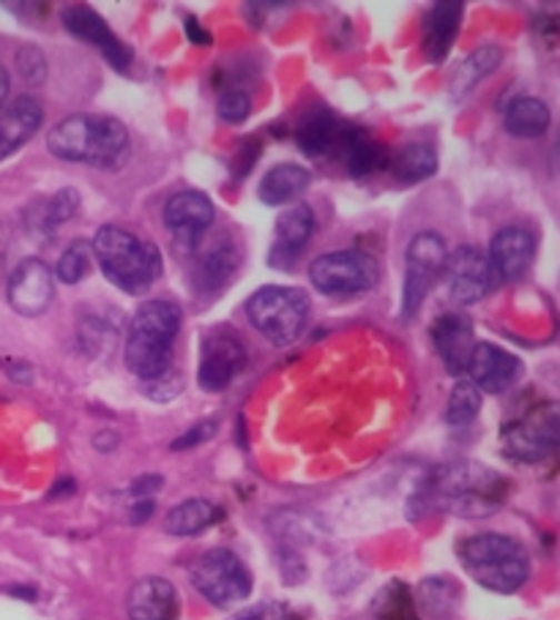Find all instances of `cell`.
Returning <instances> with one entry per match:
<instances>
[{
  "instance_id": "7c38bea8",
  "label": "cell",
  "mask_w": 560,
  "mask_h": 620,
  "mask_svg": "<svg viewBox=\"0 0 560 620\" xmlns=\"http://www.w3.org/2000/svg\"><path fill=\"white\" fill-rule=\"evenodd\" d=\"M443 277L449 301L457 307H473L494 284L490 258L476 247H460L454 254H449Z\"/></svg>"
},
{
  "instance_id": "6da1fadb",
  "label": "cell",
  "mask_w": 560,
  "mask_h": 620,
  "mask_svg": "<svg viewBox=\"0 0 560 620\" xmlns=\"http://www.w3.org/2000/svg\"><path fill=\"white\" fill-rule=\"evenodd\" d=\"M509 494V481L498 470L481 462H446L429 470L408 503L410 520L443 511V514L462 517V520H484L503 506Z\"/></svg>"
},
{
  "instance_id": "d590c367",
  "label": "cell",
  "mask_w": 560,
  "mask_h": 620,
  "mask_svg": "<svg viewBox=\"0 0 560 620\" xmlns=\"http://www.w3.org/2000/svg\"><path fill=\"white\" fill-rule=\"evenodd\" d=\"M88 260H91V247H88L86 241L69 243L67 252L61 254V262H58V277H61V282L63 284L82 282L88 273Z\"/></svg>"
},
{
  "instance_id": "c3c4849f",
  "label": "cell",
  "mask_w": 560,
  "mask_h": 620,
  "mask_svg": "<svg viewBox=\"0 0 560 620\" xmlns=\"http://www.w3.org/2000/svg\"><path fill=\"white\" fill-rule=\"evenodd\" d=\"M9 378L17 380V383H31V367L26 361H14L9 367Z\"/></svg>"
},
{
  "instance_id": "ab89813d",
  "label": "cell",
  "mask_w": 560,
  "mask_h": 620,
  "mask_svg": "<svg viewBox=\"0 0 560 620\" xmlns=\"http://www.w3.org/2000/svg\"><path fill=\"white\" fill-rule=\"evenodd\" d=\"M277 566L288 586H298V582L307 580V563H303L301 552L293 550V547H282L277 552Z\"/></svg>"
},
{
  "instance_id": "1f68e13d",
  "label": "cell",
  "mask_w": 560,
  "mask_h": 620,
  "mask_svg": "<svg viewBox=\"0 0 560 620\" xmlns=\"http://www.w3.org/2000/svg\"><path fill=\"white\" fill-rule=\"evenodd\" d=\"M374 620H419L416 599L404 582H389L374 599Z\"/></svg>"
},
{
  "instance_id": "4316f807",
  "label": "cell",
  "mask_w": 560,
  "mask_h": 620,
  "mask_svg": "<svg viewBox=\"0 0 560 620\" xmlns=\"http://www.w3.org/2000/svg\"><path fill=\"white\" fill-rule=\"evenodd\" d=\"M550 121V107L536 97L514 99L509 104V110L503 112V129L511 137H520V140H536V137L547 134Z\"/></svg>"
},
{
  "instance_id": "277c9868",
  "label": "cell",
  "mask_w": 560,
  "mask_h": 620,
  "mask_svg": "<svg viewBox=\"0 0 560 620\" xmlns=\"http://www.w3.org/2000/svg\"><path fill=\"white\" fill-rule=\"evenodd\" d=\"M93 254L99 258L101 271L132 296H142L162 277V252L153 241H140L134 232L104 224L93 238Z\"/></svg>"
},
{
  "instance_id": "30bf717a",
  "label": "cell",
  "mask_w": 560,
  "mask_h": 620,
  "mask_svg": "<svg viewBox=\"0 0 560 620\" xmlns=\"http://www.w3.org/2000/svg\"><path fill=\"white\" fill-rule=\"evenodd\" d=\"M378 260L361 249H342V252L320 254L309 266V279L326 296H356L367 293L378 284Z\"/></svg>"
},
{
  "instance_id": "5b68a950",
  "label": "cell",
  "mask_w": 560,
  "mask_h": 620,
  "mask_svg": "<svg viewBox=\"0 0 560 620\" xmlns=\"http://www.w3.org/2000/svg\"><path fill=\"white\" fill-rule=\"evenodd\" d=\"M462 569L492 593H517L530 577V556L517 539L503 533L468 536L457 547Z\"/></svg>"
},
{
  "instance_id": "60d3db41",
  "label": "cell",
  "mask_w": 560,
  "mask_h": 620,
  "mask_svg": "<svg viewBox=\"0 0 560 620\" xmlns=\"http://www.w3.org/2000/svg\"><path fill=\"white\" fill-rule=\"evenodd\" d=\"M217 429L219 424L217 421H200V424H194L192 429H187V432L181 434V438H176L170 443V451H189V449H198V446L202 443H208V440L217 434Z\"/></svg>"
},
{
  "instance_id": "f35d334b",
  "label": "cell",
  "mask_w": 560,
  "mask_h": 620,
  "mask_svg": "<svg viewBox=\"0 0 560 620\" xmlns=\"http://www.w3.org/2000/svg\"><path fill=\"white\" fill-rule=\"evenodd\" d=\"M183 391V378L178 372H164L159 374V378H151V380H142V393H146L148 399H153V402H172L176 397H181Z\"/></svg>"
},
{
  "instance_id": "8d00e7d4",
  "label": "cell",
  "mask_w": 560,
  "mask_h": 620,
  "mask_svg": "<svg viewBox=\"0 0 560 620\" xmlns=\"http://www.w3.org/2000/svg\"><path fill=\"white\" fill-rule=\"evenodd\" d=\"M17 74L28 82V86H41L47 80V58L36 44H22L17 50Z\"/></svg>"
},
{
  "instance_id": "816d5d0a",
  "label": "cell",
  "mask_w": 560,
  "mask_h": 620,
  "mask_svg": "<svg viewBox=\"0 0 560 620\" xmlns=\"http://www.w3.org/2000/svg\"><path fill=\"white\" fill-rule=\"evenodd\" d=\"M11 593L20 596V599H28V601L36 599V590L33 588H11Z\"/></svg>"
},
{
  "instance_id": "7bdbcfd3",
  "label": "cell",
  "mask_w": 560,
  "mask_h": 620,
  "mask_svg": "<svg viewBox=\"0 0 560 620\" xmlns=\"http://www.w3.org/2000/svg\"><path fill=\"white\" fill-rule=\"evenodd\" d=\"M164 487V479L159 473H146L140 479L132 481L129 492H132L134 500H153V494Z\"/></svg>"
},
{
  "instance_id": "8992f818",
  "label": "cell",
  "mask_w": 560,
  "mask_h": 620,
  "mask_svg": "<svg viewBox=\"0 0 560 620\" xmlns=\"http://www.w3.org/2000/svg\"><path fill=\"white\" fill-rule=\"evenodd\" d=\"M312 303L301 288H284V284H268L247 301L249 323L277 348L293 344L307 328Z\"/></svg>"
},
{
  "instance_id": "bcb514c9",
  "label": "cell",
  "mask_w": 560,
  "mask_h": 620,
  "mask_svg": "<svg viewBox=\"0 0 560 620\" xmlns=\"http://www.w3.org/2000/svg\"><path fill=\"white\" fill-rule=\"evenodd\" d=\"M153 509H157V503H153V500H137V503L132 506V511H129V522H132V524L148 522L153 517Z\"/></svg>"
},
{
  "instance_id": "7dc6e473",
  "label": "cell",
  "mask_w": 560,
  "mask_h": 620,
  "mask_svg": "<svg viewBox=\"0 0 560 620\" xmlns=\"http://www.w3.org/2000/svg\"><path fill=\"white\" fill-rule=\"evenodd\" d=\"M118 443H121V438H118L112 429H104V432L93 434V449L97 451H116Z\"/></svg>"
},
{
  "instance_id": "f6af8a7d",
  "label": "cell",
  "mask_w": 560,
  "mask_h": 620,
  "mask_svg": "<svg viewBox=\"0 0 560 620\" xmlns=\"http://www.w3.org/2000/svg\"><path fill=\"white\" fill-rule=\"evenodd\" d=\"M183 28H187V39L192 41V44H211V33L200 26L198 17H187Z\"/></svg>"
},
{
  "instance_id": "ee69618b",
  "label": "cell",
  "mask_w": 560,
  "mask_h": 620,
  "mask_svg": "<svg viewBox=\"0 0 560 620\" xmlns=\"http://www.w3.org/2000/svg\"><path fill=\"white\" fill-rule=\"evenodd\" d=\"M258 157H260V140H247V142H243L241 153L236 157V162H232V170L238 167V176H247V172L252 170L254 159H258Z\"/></svg>"
},
{
  "instance_id": "74e56055",
  "label": "cell",
  "mask_w": 560,
  "mask_h": 620,
  "mask_svg": "<svg viewBox=\"0 0 560 620\" xmlns=\"http://www.w3.org/2000/svg\"><path fill=\"white\" fill-rule=\"evenodd\" d=\"M217 112L222 121L241 123L247 121L249 112H252V99H249V93L241 91V88H230V91H224L222 97H219Z\"/></svg>"
},
{
  "instance_id": "681fc988",
  "label": "cell",
  "mask_w": 560,
  "mask_h": 620,
  "mask_svg": "<svg viewBox=\"0 0 560 620\" xmlns=\"http://www.w3.org/2000/svg\"><path fill=\"white\" fill-rule=\"evenodd\" d=\"M69 492H74V481L63 479V481H58L56 490L50 492V498H61V494H69Z\"/></svg>"
},
{
  "instance_id": "484cf974",
  "label": "cell",
  "mask_w": 560,
  "mask_h": 620,
  "mask_svg": "<svg viewBox=\"0 0 560 620\" xmlns=\"http://www.w3.org/2000/svg\"><path fill=\"white\" fill-rule=\"evenodd\" d=\"M337 151L353 178L369 176V172H374L380 164L386 162L383 148H380L378 142L367 134V131L356 129V127H344Z\"/></svg>"
},
{
  "instance_id": "5bb4252c",
  "label": "cell",
  "mask_w": 560,
  "mask_h": 620,
  "mask_svg": "<svg viewBox=\"0 0 560 620\" xmlns=\"http://www.w3.org/2000/svg\"><path fill=\"white\" fill-rule=\"evenodd\" d=\"M56 296L50 268L41 260H22L9 279V303L22 318H39Z\"/></svg>"
},
{
  "instance_id": "d6a6232c",
  "label": "cell",
  "mask_w": 560,
  "mask_h": 620,
  "mask_svg": "<svg viewBox=\"0 0 560 620\" xmlns=\"http://www.w3.org/2000/svg\"><path fill=\"white\" fill-rule=\"evenodd\" d=\"M481 410V391L476 389L470 380H460V383L451 389L449 404H446V421L451 427H468L470 421H476Z\"/></svg>"
},
{
  "instance_id": "f546056e",
  "label": "cell",
  "mask_w": 560,
  "mask_h": 620,
  "mask_svg": "<svg viewBox=\"0 0 560 620\" xmlns=\"http://www.w3.org/2000/svg\"><path fill=\"white\" fill-rule=\"evenodd\" d=\"M236 268H238V254L230 241L208 249V252L200 258V271H198L200 288L206 290V293H219V290H222L232 279Z\"/></svg>"
},
{
  "instance_id": "e575fe53",
  "label": "cell",
  "mask_w": 560,
  "mask_h": 620,
  "mask_svg": "<svg viewBox=\"0 0 560 620\" xmlns=\"http://www.w3.org/2000/svg\"><path fill=\"white\" fill-rule=\"evenodd\" d=\"M80 211V192L77 189H61L47 200L44 211H41V228L47 232H52L61 224H67L69 219H74V213Z\"/></svg>"
},
{
  "instance_id": "d4e9b609",
  "label": "cell",
  "mask_w": 560,
  "mask_h": 620,
  "mask_svg": "<svg viewBox=\"0 0 560 620\" xmlns=\"http://www.w3.org/2000/svg\"><path fill=\"white\" fill-rule=\"evenodd\" d=\"M500 63H503V50H500V47L484 44L479 47V50H473L460 66H457L454 74H451L449 97L454 101H462L476 86H481Z\"/></svg>"
},
{
  "instance_id": "ffe728a7",
  "label": "cell",
  "mask_w": 560,
  "mask_h": 620,
  "mask_svg": "<svg viewBox=\"0 0 560 620\" xmlns=\"http://www.w3.org/2000/svg\"><path fill=\"white\" fill-rule=\"evenodd\" d=\"M462 11L464 6L460 0H440V3L429 6L424 31H421V47H424V58L429 63L438 66L449 58L457 33H460Z\"/></svg>"
},
{
  "instance_id": "44dd1931",
  "label": "cell",
  "mask_w": 560,
  "mask_h": 620,
  "mask_svg": "<svg viewBox=\"0 0 560 620\" xmlns=\"http://www.w3.org/2000/svg\"><path fill=\"white\" fill-rule=\"evenodd\" d=\"M314 232V213L309 206H293L279 213L277 219V243L271 249V262L279 271H290L296 266L298 254L309 243Z\"/></svg>"
},
{
  "instance_id": "f1b7e54d",
  "label": "cell",
  "mask_w": 560,
  "mask_h": 620,
  "mask_svg": "<svg viewBox=\"0 0 560 620\" xmlns=\"http://www.w3.org/2000/svg\"><path fill=\"white\" fill-rule=\"evenodd\" d=\"M416 601H419L416 610H421L424 616L449 618L460 607L462 590L449 577H427L419 590H416Z\"/></svg>"
},
{
  "instance_id": "cb8c5ba5",
  "label": "cell",
  "mask_w": 560,
  "mask_h": 620,
  "mask_svg": "<svg viewBox=\"0 0 560 620\" xmlns=\"http://www.w3.org/2000/svg\"><path fill=\"white\" fill-rule=\"evenodd\" d=\"M312 183V172L301 164H277L266 172L263 181L258 187V197L263 206L279 208V206H288L293 202L309 189Z\"/></svg>"
},
{
  "instance_id": "ba28073f",
  "label": "cell",
  "mask_w": 560,
  "mask_h": 620,
  "mask_svg": "<svg viewBox=\"0 0 560 620\" xmlns=\"http://www.w3.org/2000/svg\"><path fill=\"white\" fill-rule=\"evenodd\" d=\"M189 577H192V586L200 590V596H206V601H211L219 610H230V607L241 604L252 596V574L243 566V560L224 547L202 552L194 560Z\"/></svg>"
},
{
  "instance_id": "83f0119b",
  "label": "cell",
  "mask_w": 560,
  "mask_h": 620,
  "mask_svg": "<svg viewBox=\"0 0 560 620\" xmlns=\"http://www.w3.org/2000/svg\"><path fill=\"white\" fill-rule=\"evenodd\" d=\"M222 520V509L211 503V500H202V498H192V500H183L178 503L176 509L167 514L164 520V530L170 536H198L206 528H211L213 522Z\"/></svg>"
},
{
  "instance_id": "8fae6325",
  "label": "cell",
  "mask_w": 560,
  "mask_h": 620,
  "mask_svg": "<svg viewBox=\"0 0 560 620\" xmlns=\"http://www.w3.org/2000/svg\"><path fill=\"white\" fill-rule=\"evenodd\" d=\"M243 367H247V348H243L236 331L219 326L206 333L198 369V383L202 391H224L243 372Z\"/></svg>"
},
{
  "instance_id": "4dcf8cb0",
  "label": "cell",
  "mask_w": 560,
  "mask_h": 620,
  "mask_svg": "<svg viewBox=\"0 0 560 620\" xmlns=\"http://www.w3.org/2000/svg\"><path fill=\"white\" fill-rule=\"evenodd\" d=\"M391 172L397 181L402 183H419L427 181L429 176L438 172V153L427 146V142H410L402 151L391 159Z\"/></svg>"
},
{
  "instance_id": "9a60e30c",
  "label": "cell",
  "mask_w": 560,
  "mask_h": 620,
  "mask_svg": "<svg viewBox=\"0 0 560 620\" xmlns=\"http://www.w3.org/2000/svg\"><path fill=\"white\" fill-rule=\"evenodd\" d=\"M470 383L479 391L487 393H503L520 380L522 361L509 350L498 348L492 342H476L473 356L468 363Z\"/></svg>"
},
{
  "instance_id": "3957f363",
  "label": "cell",
  "mask_w": 560,
  "mask_h": 620,
  "mask_svg": "<svg viewBox=\"0 0 560 620\" xmlns=\"http://www.w3.org/2000/svg\"><path fill=\"white\" fill-rule=\"evenodd\" d=\"M181 307L176 301H146L134 312L127 337V367L140 380L159 378L172 369V344L181 331Z\"/></svg>"
},
{
  "instance_id": "d6986e66",
  "label": "cell",
  "mask_w": 560,
  "mask_h": 620,
  "mask_svg": "<svg viewBox=\"0 0 560 620\" xmlns=\"http://www.w3.org/2000/svg\"><path fill=\"white\" fill-rule=\"evenodd\" d=\"M127 612L132 620H178L181 596L164 577H142L129 590Z\"/></svg>"
},
{
  "instance_id": "52a82bcc",
  "label": "cell",
  "mask_w": 560,
  "mask_h": 620,
  "mask_svg": "<svg viewBox=\"0 0 560 620\" xmlns=\"http://www.w3.org/2000/svg\"><path fill=\"white\" fill-rule=\"evenodd\" d=\"M503 454L522 464H539L560 451V402H539L503 427Z\"/></svg>"
},
{
  "instance_id": "9c48e42d",
  "label": "cell",
  "mask_w": 560,
  "mask_h": 620,
  "mask_svg": "<svg viewBox=\"0 0 560 620\" xmlns=\"http://www.w3.org/2000/svg\"><path fill=\"white\" fill-rule=\"evenodd\" d=\"M446 260V243L438 232L424 230L410 241L408 252H404V288H402V320H413L419 314L421 303L434 288L440 277H443Z\"/></svg>"
},
{
  "instance_id": "f907efd6",
  "label": "cell",
  "mask_w": 560,
  "mask_h": 620,
  "mask_svg": "<svg viewBox=\"0 0 560 620\" xmlns=\"http://www.w3.org/2000/svg\"><path fill=\"white\" fill-rule=\"evenodd\" d=\"M6 97H9V74H6V69L0 66V110H3Z\"/></svg>"
},
{
  "instance_id": "b9f144b4",
  "label": "cell",
  "mask_w": 560,
  "mask_h": 620,
  "mask_svg": "<svg viewBox=\"0 0 560 620\" xmlns=\"http://www.w3.org/2000/svg\"><path fill=\"white\" fill-rule=\"evenodd\" d=\"M230 620H301V618L290 616V612L284 610L282 604H277V601H263V604H254V607H247V610L236 612Z\"/></svg>"
},
{
  "instance_id": "ac0fdd59",
  "label": "cell",
  "mask_w": 560,
  "mask_h": 620,
  "mask_svg": "<svg viewBox=\"0 0 560 620\" xmlns=\"http://www.w3.org/2000/svg\"><path fill=\"white\" fill-rule=\"evenodd\" d=\"M536 241L526 228H503L490 243V266L494 279L503 282H517L528 273V268L533 266Z\"/></svg>"
},
{
  "instance_id": "7a4b0ae2",
  "label": "cell",
  "mask_w": 560,
  "mask_h": 620,
  "mask_svg": "<svg viewBox=\"0 0 560 620\" xmlns=\"http://www.w3.org/2000/svg\"><path fill=\"white\" fill-rule=\"evenodd\" d=\"M47 148L63 162H82L97 170H121L129 159V134L116 118L80 112L63 118L50 129Z\"/></svg>"
},
{
  "instance_id": "4fadbf2b",
  "label": "cell",
  "mask_w": 560,
  "mask_h": 620,
  "mask_svg": "<svg viewBox=\"0 0 560 620\" xmlns=\"http://www.w3.org/2000/svg\"><path fill=\"white\" fill-rule=\"evenodd\" d=\"M61 20L71 36H77L80 41H88V44L97 47L112 69L129 71V66H132V58H134L132 47L123 44V41L116 36V31L101 20L91 6H69V9H63Z\"/></svg>"
},
{
  "instance_id": "f5cc1de1",
  "label": "cell",
  "mask_w": 560,
  "mask_h": 620,
  "mask_svg": "<svg viewBox=\"0 0 560 620\" xmlns=\"http://www.w3.org/2000/svg\"><path fill=\"white\" fill-rule=\"evenodd\" d=\"M558 26H560V20H558Z\"/></svg>"
},
{
  "instance_id": "603a6c76",
  "label": "cell",
  "mask_w": 560,
  "mask_h": 620,
  "mask_svg": "<svg viewBox=\"0 0 560 620\" xmlns=\"http://www.w3.org/2000/svg\"><path fill=\"white\" fill-rule=\"evenodd\" d=\"M344 127L348 123L339 121L331 110H312L298 123V148L303 157H326V153L337 151Z\"/></svg>"
},
{
  "instance_id": "2e32d148",
  "label": "cell",
  "mask_w": 560,
  "mask_h": 620,
  "mask_svg": "<svg viewBox=\"0 0 560 620\" xmlns=\"http://www.w3.org/2000/svg\"><path fill=\"white\" fill-rule=\"evenodd\" d=\"M213 219H217V208H213L211 197L202 192H178L164 206L167 230L181 243H189V247L206 236Z\"/></svg>"
},
{
  "instance_id": "7402d4cb",
  "label": "cell",
  "mask_w": 560,
  "mask_h": 620,
  "mask_svg": "<svg viewBox=\"0 0 560 620\" xmlns=\"http://www.w3.org/2000/svg\"><path fill=\"white\" fill-rule=\"evenodd\" d=\"M44 121V110L33 97H20L0 112V162L20 151L39 131Z\"/></svg>"
},
{
  "instance_id": "836d02e7",
  "label": "cell",
  "mask_w": 560,
  "mask_h": 620,
  "mask_svg": "<svg viewBox=\"0 0 560 620\" xmlns=\"http://www.w3.org/2000/svg\"><path fill=\"white\" fill-rule=\"evenodd\" d=\"M80 344L91 359H107L116 350L118 331L101 318H82L80 320Z\"/></svg>"
},
{
  "instance_id": "e0dca14e",
  "label": "cell",
  "mask_w": 560,
  "mask_h": 620,
  "mask_svg": "<svg viewBox=\"0 0 560 620\" xmlns=\"http://www.w3.org/2000/svg\"><path fill=\"white\" fill-rule=\"evenodd\" d=\"M432 344L438 356L443 359L449 374L468 372L470 356L476 348V331L468 314L462 312H446L434 320L432 326Z\"/></svg>"
}]
</instances>
